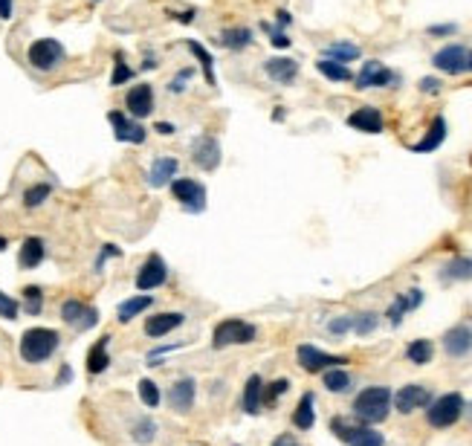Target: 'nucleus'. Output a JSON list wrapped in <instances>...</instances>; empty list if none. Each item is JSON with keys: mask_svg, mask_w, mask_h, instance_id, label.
I'll use <instances>...</instances> for the list:
<instances>
[{"mask_svg": "<svg viewBox=\"0 0 472 446\" xmlns=\"http://www.w3.org/2000/svg\"><path fill=\"white\" fill-rule=\"evenodd\" d=\"M261 29L270 35L273 46H278V50H284V46H290V44H293V41L287 38V32H284V29H275V27H270V23H261Z\"/></svg>", "mask_w": 472, "mask_h": 446, "instance_id": "45", "label": "nucleus"}, {"mask_svg": "<svg viewBox=\"0 0 472 446\" xmlns=\"http://www.w3.org/2000/svg\"><path fill=\"white\" fill-rule=\"evenodd\" d=\"M131 438H133L136 443H151V440L157 438V424H154L151 417L136 420V426L131 429Z\"/></svg>", "mask_w": 472, "mask_h": 446, "instance_id": "39", "label": "nucleus"}, {"mask_svg": "<svg viewBox=\"0 0 472 446\" xmlns=\"http://www.w3.org/2000/svg\"><path fill=\"white\" fill-rule=\"evenodd\" d=\"M151 304H154V299H151V296H133V299H128V301H122V304H119V316H116V319H119L122 324H128L133 316L145 313V310L151 308Z\"/></svg>", "mask_w": 472, "mask_h": 446, "instance_id": "28", "label": "nucleus"}, {"mask_svg": "<svg viewBox=\"0 0 472 446\" xmlns=\"http://www.w3.org/2000/svg\"><path fill=\"white\" fill-rule=\"evenodd\" d=\"M64 58H67V53H64L61 41H55V38H38L27 50V61H29V67L38 70V73H50V70H55Z\"/></svg>", "mask_w": 472, "mask_h": 446, "instance_id": "4", "label": "nucleus"}, {"mask_svg": "<svg viewBox=\"0 0 472 446\" xmlns=\"http://www.w3.org/2000/svg\"><path fill=\"white\" fill-rule=\"evenodd\" d=\"M188 46V53H192L197 61H200V67H203V76H206V81L209 84H215V61H211V55H209V50L203 44H197V41H188L185 44Z\"/></svg>", "mask_w": 472, "mask_h": 446, "instance_id": "34", "label": "nucleus"}, {"mask_svg": "<svg viewBox=\"0 0 472 446\" xmlns=\"http://www.w3.org/2000/svg\"><path fill=\"white\" fill-rule=\"evenodd\" d=\"M273 446H299V443H296V440H293L290 435H281V438H278V440H275Z\"/></svg>", "mask_w": 472, "mask_h": 446, "instance_id": "55", "label": "nucleus"}, {"mask_svg": "<svg viewBox=\"0 0 472 446\" xmlns=\"http://www.w3.org/2000/svg\"><path fill=\"white\" fill-rule=\"evenodd\" d=\"M293 18H290V12H284V9H281L278 12V23H281V27H287V23H290Z\"/></svg>", "mask_w": 472, "mask_h": 446, "instance_id": "56", "label": "nucleus"}, {"mask_svg": "<svg viewBox=\"0 0 472 446\" xmlns=\"http://www.w3.org/2000/svg\"><path fill=\"white\" fill-rule=\"evenodd\" d=\"M61 319L70 327H76V331H90V327H96V322H99V310L79 301V299H67L61 304Z\"/></svg>", "mask_w": 472, "mask_h": 446, "instance_id": "8", "label": "nucleus"}, {"mask_svg": "<svg viewBox=\"0 0 472 446\" xmlns=\"http://www.w3.org/2000/svg\"><path fill=\"white\" fill-rule=\"evenodd\" d=\"M154 131H159L162 136H171L177 128H174V125H169V122H157V125H154Z\"/></svg>", "mask_w": 472, "mask_h": 446, "instance_id": "54", "label": "nucleus"}, {"mask_svg": "<svg viewBox=\"0 0 472 446\" xmlns=\"http://www.w3.org/2000/svg\"><path fill=\"white\" fill-rule=\"evenodd\" d=\"M316 70L324 76V79H330V81H350L353 79V73L348 70V64H339V61H330V58H322V61H316Z\"/></svg>", "mask_w": 472, "mask_h": 446, "instance_id": "31", "label": "nucleus"}, {"mask_svg": "<svg viewBox=\"0 0 472 446\" xmlns=\"http://www.w3.org/2000/svg\"><path fill=\"white\" fill-rule=\"evenodd\" d=\"M397 76L391 73V70L383 64V61H365L360 76H357V87L360 90H368V87H386L391 84Z\"/></svg>", "mask_w": 472, "mask_h": 446, "instance_id": "15", "label": "nucleus"}, {"mask_svg": "<svg viewBox=\"0 0 472 446\" xmlns=\"http://www.w3.org/2000/svg\"><path fill=\"white\" fill-rule=\"evenodd\" d=\"M423 304V293L420 290H409V293H400L397 299H394V304L388 308V319H391V324H400L403 322V316L409 313V310H414V308H420Z\"/></svg>", "mask_w": 472, "mask_h": 446, "instance_id": "23", "label": "nucleus"}, {"mask_svg": "<svg viewBox=\"0 0 472 446\" xmlns=\"http://www.w3.org/2000/svg\"><path fill=\"white\" fill-rule=\"evenodd\" d=\"M376 324H380L376 313H360V316H353V331H357L360 336L374 334V331H376Z\"/></svg>", "mask_w": 472, "mask_h": 446, "instance_id": "42", "label": "nucleus"}, {"mask_svg": "<svg viewBox=\"0 0 472 446\" xmlns=\"http://www.w3.org/2000/svg\"><path fill=\"white\" fill-rule=\"evenodd\" d=\"M322 374H324L322 383H324L327 391L342 394V391L350 388V374H348V371H342V368H327V371H322Z\"/></svg>", "mask_w": 472, "mask_h": 446, "instance_id": "33", "label": "nucleus"}, {"mask_svg": "<svg viewBox=\"0 0 472 446\" xmlns=\"http://www.w3.org/2000/svg\"><path fill=\"white\" fill-rule=\"evenodd\" d=\"M125 107H128V113L133 116V119H145V116H151V110H154L151 84H133L128 90V96H125Z\"/></svg>", "mask_w": 472, "mask_h": 446, "instance_id": "13", "label": "nucleus"}, {"mask_svg": "<svg viewBox=\"0 0 472 446\" xmlns=\"http://www.w3.org/2000/svg\"><path fill=\"white\" fill-rule=\"evenodd\" d=\"M61 345V336L53 327H29L20 336V360L29 365H41L50 360Z\"/></svg>", "mask_w": 472, "mask_h": 446, "instance_id": "2", "label": "nucleus"}, {"mask_svg": "<svg viewBox=\"0 0 472 446\" xmlns=\"http://www.w3.org/2000/svg\"><path fill=\"white\" fill-rule=\"evenodd\" d=\"M324 58H330V61H339V64L357 61V58H360V46H357V44H348V41L330 44L327 50H324Z\"/></svg>", "mask_w": 472, "mask_h": 446, "instance_id": "29", "label": "nucleus"}, {"mask_svg": "<svg viewBox=\"0 0 472 446\" xmlns=\"http://www.w3.org/2000/svg\"><path fill=\"white\" fill-rule=\"evenodd\" d=\"M6 247H9V241H6V238H4V235H0V252H4V249H6Z\"/></svg>", "mask_w": 472, "mask_h": 446, "instance_id": "57", "label": "nucleus"}, {"mask_svg": "<svg viewBox=\"0 0 472 446\" xmlns=\"http://www.w3.org/2000/svg\"><path fill=\"white\" fill-rule=\"evenodd\" d=\"M23 310H27L29 316H38L44 310V293L41 287H23Z\"/></svg>", "mask_w": 472, "mask_h": 446, "instance_id": "38", "label": "nucleus"}, {"mask_svg": "<svg viewBox=\"0 0 472 446\" xmlns=\"http://www.w3.org/2000/svg\"><path fill=\"white\" fill-rule=\"evenodd\" d=\"M188 79H192V70H183L180 76H174V79L169 81V90H171V93H183V90H185V81H188Z\"/></svg>", "mask_w": 472, "mask_h": 446, "instance_id": "48", "label": "nucleus"}, {"mask_svg": "<svg viewBox=\"0 0 472 446\" xmlns=\"http://www.w3.org/2000/svg\"><path fill=\"white\" fill-rule=\"evenodd\" d=\"M466 70H472V53H466Z\"/></svg>", "mask_w": 472, "mask_h": 446, "instance_id": "58", "label": "nucleus"}, {"mask_svg": "<svg viewBox=\"0 0 472 446\" xmlns=\"http://www.w3.org/2000/svg\"><path fill=\"white\" fill-rule=\"evenodd\" d=\"M406 357H409V362H414V365H426V362H432V357H435V345H432L429 339H414V342H409V348H406Z\"/></svg>", "mask_w": 472, "mask_h": 446, "instance_id": "30", "label": "nucleus"}, {"mask_svg": "<svg viewBox=\"0 0 472 446\" xmlns=\"http://www.w3.org/2000/svg\"><path fill=\"white\" fill-rule=\"evenodd\" d=\"M185 322V316L183 313H157V316H148L145 319V336H151V339H162V336H169L174 327H180Z\"/></svg>", "mask_w": 472, "mask_h": 446, "instance_id": "19", "label": "nucleus"}, {"mask_svg": "<svg viewBox=\"0 0 472 446\" xmlns=\"http://www.w3.org/2000/svg\"><path fill=\"white\" fill-rule=\"evenodd\" d=\"M348 125L353 131H362V133H380L383 131V113L380 107H360V110H353L348 116Z\"/></svg>", "mask_w": 472, "mask_h": 446, "instance_id": "18", "label": "nucleus"}, {"mask_svg": "<svg viewBox=\"0 0 472 446\" xmlns=\"http://www.w3.org/2000/svg\"><path fill=\"white\" fill-rule=\"evenodd\" d=\"M46 258V244H44V238H27L20 244V252H18V264H20V270H35L41 261Z\"/></svg>", "mask_w": 472, "mask_h": 446, "instance_id": "21", "label": "nucleus"}, {"mask_svg": "<svg viewBox=\"0 0 472 446\" xmlns=\"http://www.w3.org/2000/svg\"><path fill=\"white\" fill-rule=\"evenodd\" d=\"M195 394H197V383H195L192 377H183V380H177V383L169 388V403H171V409H177V412H192Z\"/></svg>", "mask_w": 472, "mask_h": 446, "instance_id": "17", "label": "nucleus"}, {"mask_svg": "<svg viewBox=\"0 0 472 446\" xmlns=\"http://www.w3.org/2000/svg\"><path fill=\"white\" fill-rule=\"evenodd\" d=\"M12 9H15V0H0V18L4 20L12 18Z\"/></svg>", "mask_w": 472, "mask_h": 446, "instance_id": "53", "label": "nucleus"}, {"mask_svg": "<svg viewBox=\"0 0 472 446\" xmlns=\"http://www.w3.org/2000/svg\"><path fill=\"white\" fill-rule=\"evenodd\" d=\"M139 400H143L148 409L159 406V388L154 380H139Z\"/></svg>", "mask_w": 472, "mask_h": 446, "instance_id": "40", "label": "nucleus"}, {"mask_svg": "<svg viewBox=\"0 0 472 446\" xmlns=\"http://www.w3.org/2000/svg\"><path fill=\"white\" fill-rule=\"evenodd\" d=\"M458 32L455 23H440V27H429V35H452Z\"/></svg>", "mask_w": 472, "mask_h": 446, "instance_id": "50", "label": "nucleus"}, {"mask_svg": "<svg viewBox=\"0 0 472 446\" xmlns=\"http://www.w3.org/2000/svg\"><path fill=\"white\" fill-rule=\"evenodd\" d=\"M316 397H313V391H304L301 394V400H299V406H296V412H293V426L296 429H301V432H308V429H313V424H316Z\"/></svg>", "mask_w": 472, "mask_h": 446, "instance_id": "24", "label": "nucleus"}, {"mask_svg": "<svg viewBox=\"0 0 472 446\" xmlns=\"http://www.w3.org/2000/svg\"><path fill=\"white\" fill-rule=\"evenodd\" d=\"M255 324L244 322V319H223L221 324H215V334H211V345L215 348H229V345H247L255 339Z\"/></svg>", "mask_w": 472, "mask_h": 446, "instance_id": "5", "label": "nucleus"}, {"mask_svg": "<svg viewBox=\"0 0 472 446\" xmlns=\"http://www.w3.org/2000/svg\"><path fill=\"white\" fill-rule=\"evenodd\" d=\"M107 345H110V336H102L96 345L87 350V371H90V374H102V371H107V365H110Z\"/></svg>", "mask_w": 472, "mask_h": 446, "instance_id": "27", "label": "nucleus"}, {"mask_svg": "<svg viewBox=\"0 0 472 446\" xmlns=\"http://www.w3.org/2000/svg\"><path fill=\"white\" fill-rule=\"evenodd\" d=\"M287 388H290V380H275V383H270L267 391H264V403H275Z\"/></svg>", "mask_w": 472, "mask_h": 446, "instance_id": "47", "label": "nucleus"}, {"mask_svg": "<svg viewBox=\"0 0 472 446\" xmlns=\"http://www.w3.org/2000/svg\"><path fill=\"white\" fill-rule=\"evenodd\" d=\"M383 443H386V438L380 432H374V429H365L362 435H357L350 440V446H383Z\"/></svg>", "mask_w": 472, "mask_h": 446, "instance_id": "43", "label": "nucleus"}, {"mask_svg": "<svg viewBox=\"0 0 472 446\" xmlns=\"http://www.w3.org/2000/svg\"><path fill=\"white\" fill-rule=\"evenodd\" d=\"M296 357H299V365L310 374H319V371H327V368H342L348 362V357L327 354V350H322L316 345H299Z\"/></svg>", "mask_w": 472, "mask_h": 446, "instance_id": "7", "label": "nucleus"}, {"mask_svg": "<svg viewBox=\"0 0 472 446\" xmlns=\"http://www.w3.org/2000/svg\"><path fill=\"white\" fill-rule=\"evenodd\" d=\"M180 171V162L174 157H157L154 166L148 171V183L154 185V189H162V185H171V180L177 177Z\"/></svg>", "mask_w": 472, "mask_h": 446, "instance_id": "20", "label": "nucleus"}, {"mask_svg": "<svg viewBox=\"0 0 472 446\" xmlns=\"http://www.w3.org/2000/svg\"><path fill=\"white\" fill-rule=\"evenodd\" d=\"M50 195H53V185L50 183H35V185H29V189L23 192V206H27V209H38Z\"/></svg>", "mask_w": 472, "mask_h": 446, "instance_id": "36", "label": "nucleus"}, {"mask_svg": "<svg viewBox=\"0 0 472 446\" xmlns=\"http://www.w3.org/2000/svg\"><path fill=\"white\" fill-rule=\"evenodd\" d=\"M165 278H169V267L157 252H151L136 273V290H157L165 284Z\"/></svg>", "mask_w": 472, "mask_h": 446, "instance_id": "11", "label": "nucleus"}, {"mask_svg": "<svg viewBox=\"0 0 472 446\" xmlns=\"http://www.w3.org/2000/svg\"><path fill=\"white\" fill-rule=\"evenodd\" d=\"M443 350L450 357H466L472 350V327L469 324H455L443 334Z\"/></svg>", "mask_w": 472, "mask_h": 446, "instance_id": "16", "label": "nucleus"}, {"mask_svg": "<svg viewBox=\"0 0 472 446\" xmlns=\"http://www.w3.org/2000/svg\"><path fill=\"white\" fill-rule=\"evenodd\" d=\"M171 195L185 212H203L206 209V185L192 177L171 180Z\"/></svg>", "mask_w": 472, "mask_h": 446, "instance_id": "6", "label": "nucleus"}, {"mask_svg": "<svg viewBox=\"0 0 472 446\" xmlns=\"http://www.w3.org/2000/svg\"><path fill=\"white\" fill-rule=\"evenodd\" d=\"M391 403H394V409H397L400 414H412V412H417V409H423V406H429V403H432V394H429L426 386L409 383V386H403V388H400V391L391 397Z\"/></svg>", "mask_w": 472, "mask_h": 446, "instance_id": "10", "label": "nucleus"}, {"mask_svg": "<svg viewBox=\"0 0 472 446\" xmlns=\"http://www.w3.org/2000/svg\"><path fill=\"white\" fill-rule=\"evenodd\" d=\"M464 412H466L464 397L458 391H450V394H440L438 400L429 403L426 420H429V426H435V429H450V426L458 424Z\"/></svg>", "mask_w": 472, "mask_h": 446, "instance_id": "3", "label": "nucleus"}, {"mask_svg": "<svg viewBox=\"0 0 472 446\" xmlns=\"http://www.w3.org/2000/svg\"><path fill=\"white\" fill-rule=\"evenodd\" d=\"M131 79H133V70L125 64L122 55H116V61H113V76H110V87H119V84H125V81H131Z\"/></svg>", "mask_w": 472, "mask_h": 446, "instance_id": "41", "label": "nucleus"}, {"mask_svg": "<svg viewBox=\"0 0 472 446\" xmlns=\"http://www.w3.org/2000/svg\"><path fill=\"white\" fill-rule=\"evenodd\" d=\"M119 255H122V249H119V247H113V244H105L102 255L96 258V270H102V264H105V258H119Z\"/></svg>", "mask_w": 472, "mask_h": 446, "instance_id": "49", "label": "nucleus"}, {"mask_svg": "<svg viewBox=\"0 0 472 446\" xmlns=\"http://www.w3.org/2000/svg\"><path fill=\"white\" fill-rule=\"evenodd\" d=\"M18 310H20V304L12 296L0 293V316H4V319H18Z\"/></svg>", "mask_w": 472, "mask_h": 446, "instance_id": "46", "label": "nucleus"}, {"mask_svg": "<svg viewBox=\"0 0 472 446\" xmlns=\"http://www.w3.org/2000/svg\"><path fill=\"white\" fill-rule=\"evenodd\" d=\"M261 403H264V383L258 374H252V377L247 380L244 386V412L247 414H258L261 412Z\"/></svg>", "mask_w": 472, "mask_h": 446, "instance_id": "25", "label": "nucleus"}, {"mask_svg": "<svg viewBox=\"0 0 472 446\" xmlns=\"http://www.w3.org/2000/svg\"><path fill=\"white\" fill-rule=\"evenodd\" d=\"M443 139H446V119H443V116H438V119L432 122V128H429V133L423 136L417 145H412V151L414 154H429V151L440 148Z\"/></svg>", "mask_w": 472, "mask_h": 446, "instance_id": "26", "label": "nucleus"}, {"mask_svg": "<svg viewBox=\"0 0 472 446\" xmlns=\"http://www.w3.org/2000/svg\"><path fill=\"white\" fill-rule=\"evenodd\" d=\"M221 46H226V50H244V46L252 44V32L247 27H238V29H223L221 32Z\"/></svg>", "mask_w": 472, "mask_h": 446, "instance_id": "32", "label": "nucleus"}, {"mask_svg": "<svg viewBox=\"0 0 472 446\" xmlns=\"http://www.w3.org/2000/svg\"><path fill=\"white\" fill-rule=\"evenodd\" d=\"M443 278H455V281L472 278V258H452V261L443 267Z\"/></svg>", "mask_w": 472, "mask_h": 446, "instance_id": "37", "label": "nucleus"}, {"mask_svg": "<svg viewBox=\"0 0 472 446\" xmlns=\"http://www.w3.org/2000/svg\"><path fill=\"white\" fill-rule=\"evenodd\" d=\"M70 380H73V368H70V365H61V371H58V386H67Z\"/></svg>", "mask_w": 472, "mask_h": 446, "instance_id": "52", "label": "nucleus"}, {"mask_svg": "<svg viewBox=\"0 0 472 446\" xmlns=\"http://www.w3.org/2000/svg\"><path fill=\"white\" fill-rule=\"evenodd\" d=\"M107 119L113 125V136L119 139V143H131V145H143L145 139H148V131L139 125L136 119H131V116L119 113V110H110L107 113Z\"/></svg>", "mask_w": 472, "mask_h": 446, "instance_id": "9", "label": "nucleus"}, {"mask_svg": "<svg viewBox=\"0 0 472 446\" xmlns=\"http://www.w3.org/2000/svg\"><path fill=\"white\" fill-rule=\"evenodd\" d=\"M432 64L440 70V73H450V76H458L466 70V50L461 44H450V46H443V50L435 53Z\"/></svg>", "mask_w": 472, "mask_h": 446, "instance_id": "14", "label": "nucleus"}, {"mask_svg": "<svg viewBox=\"0 0 472 446\" xmlns=\"http://www.w3.org/2000/svg\"><path fill=\"white\" fill-rule=\"evenodd\" d=\"M368 426L362 424V426H357V424H350V420H345V417H334L330 420V432H334L339 440H345V443H350L357 435H362Z\"/></svg>", "mask_w": 472, "mask_h": 446, "instance_id": "35", "label": "nucleus"}, {"mask_svg": "<svg viewBox=\"0 0 472 446\" xmlns=\"http://www.w3.org/2000/svg\"><path fill=\"white\" fill-rule=\"evenodd\" d=\"M327 331L334 334V336H342V334L353 331V316H336V319H330V322H327Z\"/></svg>", "mask_w": 472, "mask_h": 446, "instance_id": "44", "label": "nucleus"}, {"mask_svg": "<svg viewBox=\"0 0 472 446\" xmlns=\"http://www.w3.org/2000/svg\"><path fill=\"white\" fill-rule=\"evenodd\" d=\"M264 70H267V76H270L273 81H278V84H293V79L299 76V61H293V58H270V61L264 64Z\"/></svg>", "mask_w": 472, "mask_h": 446, "instance_id": "22", "label": "nucleus"}, {"mask_svg": "<svg viewBox=\"0 0 472 446\" xmlns=\"http://www.w3.org/2000/svg\"><path fill=\"white\" fill-rule=\"evenodd\" d=\"M420 90H423V93H438V90H440V81L432 79V76H426V79H420Z\"/></svg>", "mask_w": 472, "mask_h": 446, "instance_id": "51", "label": "nucleus"}, {"mask_svg": "<svg viewBox=\"0 0 472 446\" xmlns=\"http://www.w3.org/2000/svg\"><path fill=\"white\" fill-rule=\"evenodd\" d=\"M221 143L215 136H197L195 139V145H192V159L197 162V166L203 169V171H215L218 166H221Z\"/></svg>", "mask_w": 472, "mask_h": 446, "instance_id": "12", "label": "nucleus"}, {"mask_svg": "<svg viewBox=\"0 0 472 446\" xmlns=\"http://www.w3.org/2000/svg\"><path fill=\"white\" fill-rule=\"evenodd\" d=\"M391 388L388 386H368L353 397V414H357L365 426L383 424L391 412Z\"/></svg>", "mask_w": 472, "mask_h": 446, "instance_id": "1", "label": "nucleus"}]
</instances>
